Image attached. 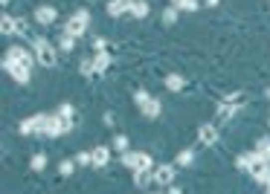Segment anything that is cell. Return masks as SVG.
I'll return each instance as SVG.
<instances>
[{
    "label": "cell",
    "mask_w": 270,
    "mask_h": 194,
    "mask_svg": "<svg viewBox=\"0 0 270 194\" xmlns=\"http://www.w3.org/2000/svg\"><path fill=\"white\" fill-rule=\"evenodd\" d=\"M32 49H35V58H38V64L55 67L58 55H55V47H52L47 38H32Z\"/></svg>",
    "instance_id": "6da1fadb"
},
{
    "label": "cell",
    "mask_w": 270,
    "mask_h": 194,
    "mask_svg": "<svg viewBox=\"0 0 270 194\" xmlns=\"http://www.w3.org/2000/svg\"><path fill=\"white\" fill-rule=\"evenodd\" d=\"M247 157V171H250V177H256L259 183H270V162L262 160L259 154H244Z\"/></svg>",
    "instance_id": "7a4b0ae2"
},
{
    "label": "cell",
    "mask_w": 270,
    "mask_h": 194,
    "mask_svg": "<svg viewBox=\"0 0 270 194\" xmlns=\"http://www.w3.org/2000/svg\"><path fill=\"white\" fill-rule=\"evenodd\" d=\"M87 23H90V12H87V9H82V12H76V15L64 23V32L73 35V38H82V35L87 32Z\"/></svg>",
    "instance_id": "3957f363"
},
{
    "label": "cell",
    "mask_w": 270,
    "mask_h": 194,
    "mask_svg": "<svg viewBox=\"0 0 270 194\" xmlns=\"http://www.w3.org/2000/svg\"><path fill=\"white\" fill-rule=\"evenodd\" d=\"M122 165L131 168V171H142V168H151V157L142 154V151H125L122 154Z\"/></svg>",
    "instance_id": "277c9868"
},
{
    "label": "cell",
    "mask_w": 270,
    "mask_h": 194,
    "mask_svg": "<svg viewBox=\"0 0 270 194\" xmlns=\"http://www.w3.org/2000/svg\"><path fill=\"white\" fill-rule=\"evenodd\" d=\"M3 67H6V73H9L17 84H26V81H29V70H32V67L17 64V61H9V58H3Z\"/></svg>",
    "instance_id": "5b68a950"
},
{
    "label": "cell",
    "mask_w": 270,
    "mask_h": 194,
    "mask_svg": "<svg viewBox=\"0 0 270 194\" xmlns=\"http://www.w3.org/2000/svg\"><path fill=\"white\" fill-rule=\"evenodd\" d=\"M6 58H9V61H17V64H26V67H32L35 61H38V58H35V55H29V52H26L23 47L6 49Z\"/></svg>",
    "instance_id": "8992f818"
},
{
    "label": "cell",
    "mask_w": 270,
    "mask_h": 194,
    "mask_svg": "<svg viewBox=\"0 0 270 194\" xmlns=\"http://www.w3.org/2000/svg\"><path fill=\"white\" fill-rule=\"evenodd\" d=\"M154 183L157 186H171L174 183V165H157L154 168Z\"/></svg>",
    "instance_id": "52a82bcc"
},
{
    "label": "cell",
    "mask_w": 270,
    "mask_h": 194,
    "mask_svg": "<svg viewBox=\"0 0 270 194\" xmlns=\"http://www.w3.org/2000/svg\"><path fill=\"white\" fill-rule=\"evenodd\" d=\"M198 139H201V145H215L218 142V128L215 125H201L198 128Z\"/></svg>",
    "instance_id": "ba28073f"
},
{
    "label": "cell",
    "mask_w": 270,
    "mask_h": 194,
    "mask_svg": "<svg viewBox=\"0 0 270 194\" xmlns=\"http://www.w3.org/2000/svg\"><path fill=\"white\" fill-rule=\"evenodd\" d=\"M55 17H58V12H55L52 6H38V9H35V20H38L41 26H50Z\"/></svg>",
    "instance_id": "9c48e42d"
},
{
    "label": "cell",
    "mask_w": 270,
    "mask_h": 194,
    "mask_svg": "<svg viewBox=\"0 0 270 194\" xmlns=\"http://www.w3.org/2000/svg\"><path fill=\"white\" fill-rule=\"evenodd\" d=\"M131 3H134V0H111V3H108V15L119 17V15H125V12H131Z\"/></svg>",
    "instance_id": "30bf717a"
},
{
    "label": "cell",
    "mask_w": 270,
    "mask_h": 194,
    "mask_svg": "<svg viewBox=\"0 0 270 194\" xmlns=\"http://www.w3.org/2000/svg\"><path fill=\"white\" fill-rule=\"evenodd\" d=\"M139 110H142V116H145V119H157L163 107H160V101H157V98H148L145 104H139Z\"/></svg>",
    "instance_id": "8fae6325"
},
{
    "label": "cell",
    "mask_w": 270,
    "mask_h": 194,
    "mask_svg": "<svg viewBox=\"0 0 270 194\" xmlns=\"http://www.w3.org/2000/svg\"><path fill=\"white\" fill-rule=\"evenodd\" d=\"M90 154H93V168H105V165H108V160H111V154H108V148H105V145L93 148Z\"/></svg>",
    "instance_id": "7c38bea8"
},
{
    "label": "cell",
    "mask_w": 270,
    "mask_h": 194,
    "mask_svg": "<svg viewBox=\"0 0 270 194\" xmlns=\"http://www.w3.org/2000/svg\"><path fill=\"white\" fill-rule=\"evenodd\" d=\"M93 67H96V76H105V70L111 67V55H108V52H96Z\"/></svg>",
    "instance_id": "4fadbf2b"
},
{
    "label": "cell",
    "mask_w": 270,
    "mask_h": 194,
    "mask_svg": "<svg viewBox=\"0 0 270 194\" xmlns=\"http://www.w3.org/2000/svg\"><path fill=\"white\" fill-rule=\"evenodd\" d=\"M151 180H154V171H151V168H142V171H134V183L139 186V189H145V186H148Z\"/></svg>",
    "instance_id": "5bb4252c"
},
{
    "label": "cell",
    "mask_w": 270,
    "mask_h": 194,
    "mask_svg": "<svg viewBox=\"0 0 270 194\" xmlns=\"http://www.w3.org/2000/svg\"><path fill=\"white\" fill-rule=\"evenodd\" d=\"M148 12H151V9H148V3H145V0H134V3H131V15L139 17V20H142V17H148Z\"/></svg>",
    "instance_id": "9a60e30c"
},
{
    "label": "cell",
    "mask_w": 270,
    "mask_h": 194,
    "mask_svg": "<svg viewBox=\"0 0 270 194\" xmlns=\"http://www.w3.org/2000/svg\"><path fill=\"white\" fill-rule=\"evenodd\" d=\"M236 107H238V104H230V101L224 98V101L218 104V119H230V116L236 113Z\"/></svg>",
    "instance_id": "2e32d148"
},
{
    "label": "cell",
    "mask_w": 270,
    "mask_h": 194,
    "mask_svg": "<svg viewBox=\"0 0 270 194\" xmlns=\"http://www.w3.org/2000/svg\"><path fill=\"white\" fill-rule=\"evenodd\" d=\"M192 162H195V154H192V151H189V148H186V151H180V154H177V165H180V168H189V165H192Z\"/></svg>",
    "instance_id": "e0dca14e"
},
{
    "label": "cell",
    "mask_w": 270,
    "mask_h": 194,
    "mask_svg": "<svg viewBox=\"0 0 270 194\" xmlns=\"http://www.w3.org/2000/svg\"><path fill=\"white\" fill-rule=\"evenodd\" d=\"M256 154H259L262 160L270 162V139H259V145H256Z\"/></svg>",
    "instance_id": "ac0fdd59"
},
{
    "label": "cell",
    "mask_w": 270,
    "mask_h": 194,
    "mask_svg": "<svg viewBox=\"0 0 270 194\" xmlns=\"http://www.w3.org/2000/svg\"><path fill=\"white\" fill-rule=\"evenodd\" d=\"M79 73H82V76H96L93 58H82V64H79Z\"/></svg>",
    "instance_id": "d6986e66"
},
{
    "label": "cell",
    "mask_w": 270,
    "mask_h": 194,
    "mask_svg": "<svg viewBox=\"0 0 270 194\" xmlns=\"http://www.w3.org/2000/svg\"><path fill=\"white\" fill-rule=\"evenodd\" d=\"M0 32H3V35H12V32H15V20H12L9 15L0 17Z\"/></svg>",
    "instance_id": "ffe728a7"
},
{
    "label": "cell",
    "mask_w": 270,
    "mask_h": 194,
    "mask_svg": "<svg viewBox=\"0 0 270 194\" xmlns=\"http://www.w3.org/2000/svg\"><path fill=\"white\" fill-rule=\"evenodd\" d=\"M58 47H61V52H70V49L76 47V38H73V35H61V41H58Z\"/></svg>",
    "instance_id": "44dd1931"
},
{
    "label": "cell",
    "mask_w": 270,
    "mask_h": 194,
    "mask_svg": "<svg viewBox=\"0 0 270 194\" xmlns=\"http://www.w3.org/2000/svg\"><path fill=\"white\" fill-rule=\"evenodd\" d=\"M58 171H61V177H70V174L76 171V160H64L58 165Z\"/></svg>",
    "instance_id": "7402d4cb"
},
{
    "label": "cell",
    "mask_w": 270,
    "mask_h": 194,
    "mask_svg": "<svg viewBox=\"0 0 270 194\" xmlns=\"http://www.w3.org/2000/svg\"><path fill=\"white\" fill-rule=\"evenodd\" d=\"M17 130H20L23 136H26V133H32V130H35V116H29V119H23V122L17 125Z\"/></svg>",
    "instance_id": "603a6c76"
},
{
    "label": "cell",
    "mask_w": 270,
    "mask_h": 194,
    "mask_svg": "<svg viewBox=\"0 0 270 194\" xmlns=\"http://www.w3.org/2000/svg\"><path fill=\"white\" fill-rule=\"evenodd\" d=\"M76 165H93V154L90 151H79L76 154Z\"/></svg>",
    "instance_id": "cb8c5ba5"
},
{
    "label": "cell",
    "mask_w": 270,
    "mask_h": 194,
    "mask_svg": "<svg viewBox=\"0 0 270 194\" xmlns=\"http://www.w3.org/2000/svg\"><path fill=\"white\" fill-rule=\"evenodd\" d=\"M58 116H61V119H67V122H73V119H76L73 104H61V107H58Z\"/></svg>",
    "instance_id": "d4e9b609"
},
{
    "label": "cell",
    "mask_w": 270,
    "mask_h": 194,
    "mask_svg": "<svg viewBox=\"0 0 270 194\" xmlns=\"http://www.w3.org/2000/svg\"><path fill=\"white\" fill-rule=\"evenodd\" d=\"M166 87H169V90H180V87H183V76H169V79H166Z\"/></svg>",
    "instance_id": "484cf974"
},
{
    "label": "cell",
    "mask_w": 270,
    "mask_h": 194,
    "mask_svg": "<svg viewBox=\"0 0 270 194\" xmlns=\"http://www.w3.org/2000/svg\"><path fill=\"white\" fill-rule=\"evenodd\" d=\"M44 165H47V154H35V157H32V168H35V171H44Z\"/></svg>",
    "instance_id": "4316f807"
},
{
    "label": "cell",
    "mask_w": 270,
    "mask_h": 194,
    "mask_svg": "<svg viewBox=\"0 0 270 194\" xmlns=\"http://www.w3.org/2000/svg\"><path fill=\"white\" fill-rule=\"evenodd\" d=\"M114 148L125 154V151H128V136H122V133H119V136H114Z\"/></svg>",
    "instance_id": "83f0119b"
},
{
    "label": "cell",
    "mask_w": 270,
    "mask_h": 194,
    "mask_svg": "<svg viewBox=\"0 0 270 194\" xmlns=\"http://www.w3.org/2000/svg\"><path fill=\"white\" fill-rule=\"evenodd\" d=\"M26 32H29V23H26L23 17H17L15 20V35H26Z\"/></svg>",
    "instance_id": "f1b7e54d"
},
{
    "label": "cell",
    "mask_w": 270,
    "mask_h": 194,
    "mask_svg": "<svg viewBox=\"0 0 270 194\" xmlns=\"http://www.w3.org/2000/svg\"><path fill=\"white\" fill-rule=\"evenodd\" d=\"M174 20H177V9H166V12H163V23H166V26H171Z\"/></svg>",
    "instance_id": "f546056e"
},
{
    "label": "cell",
    "mask_w": 270,
    "mask_h": 194,
    "mask_svg": "<svg viewBox=\"0 0 270 194\" xmlns=\"http://www.w3.org/2000/svg\"><path fill=\"white\" fill-rule=\"evenodd\" d=\"M148 98H151V96H148L145 90H136V93H134V101H136V104H145Z\"/></svg>",
    "instance_id": "4dcf8cb0"
},
{
    "label": "cell",
    "mask_w": 270,
    "mask_h": 194,
    "mask_svg": "<svg viewBox=\"0 0 270 194\" xmlns=\"http://www.w3.org/2000/svg\"><path fill=\"white\" fill-rule=\"evenodd\" d=\"M180 9H186V12H195V9H198V0H180Z\"/></svg>",
    "instance_id": "1f68e13d"
},
{
    "label": "cell",
    "mask_w": 270,
    "mask_h": 194,
    "mask_svg": "<svg viewBox=\"0 0 270 194\" xmlns=\"http://www.w3.org/2000/svg\"><path fill=\"white\" fill-rule=\"evenodd\" d=\"M93 47H96V52H105V38H96V41H93Z\"/></svg>",
    "instance_id": "d6a6232c"
},
{
    "label": "cell",
    "mask_w": 270,
    "mask_h": 194,
    "mask_svg": "<svg viewBox=\"0 0 270 194\" xmlns=\"http://www.w3.org/2000/svg\"><path fill=\"white\" fill-rule=\"evenodd\" d=\"M203 3H206V6H218V0H203Z\"/></svg>",
    "instance_id": "836d02e7"
},
{
    "label": "cell",
    "mask_w": 270,
    "mask_h": 194,
    "mask_svg": "<svg viewBox=\"0 0 270 194\" xmlns=\"http://www.w3.org/2000/svg\"><path fill=\"white\" fill-rule=\"evenodd\" d=\"M169 194H183V192H177V189H169Z\"/></svg>",
    "instance_id": "e575fe53"
},
{
    "label": "cell",
    "mask_w": 270,
    "mask_h": 194,
    "mask_svg": "<svg viewBox=\"0 0 270 194\" xmlns=\"http://www.w3.org/2000/svg\"><path fill=\"white\" fill-rule=\"evenodd\" d=\"M0 3H3V6H6V3H9V0H0Z\"/></svg>",
    "instance_id": "d590c367"
},
{
    "label": "cell",
    "mask_w": 270,
    "mask_h": 194,
    "mask_svg": "<svg viewBox=\"0 0 270 194\" xmlns=\"http://www.w3.org/2000/svg\"><path fill=\"white\" fill-rule=\"evenodd\" d=\"M148 194H160V192H148Z\"/></svg>",
    "instance_id": "8d00e7d4"
},
{
    "label": "cell",
    "mask_w": 270,
    "mask_h": 194,
    "mask_svg": "<svg viewBox=\"0 0 270 194\" xmlns=\"http://www.w3.org/2000/svg\"><path fill=\"white\" fill-rule=\"evenodd\" d=\"M268 98H270V87H268Z\"/></svg>",
    "instance_id": "74e56055"
},
{
    "label": "cell",
    "mask_w": 270,
    "mask_h": 194,
    "mask_svg": "<svg viewBox=\"0 0 270 194\" xmlns=\"http://www.w3.org/2000/svg\"><path fill=\"white\" fill-rule=\"evenodd\" d=\"M268 194H270V186H268Z\"/></svg>",
    "instance_id": "f35d334b"
},
{
    "label": "cell",
    "mask_w": 270,
    "mask_h": 194,
    "mask_svg": "<svg viewBox=\"0 0 270 194\" xmlns=\"http://www.w3.org/2000/svg\"><path fill=\"white\" fill-rule=\"evenodd\" d=\"M268 186H270V183H268Z\"/></svg>",
    "instance_id": "ab89813d"
}]
</instances>
